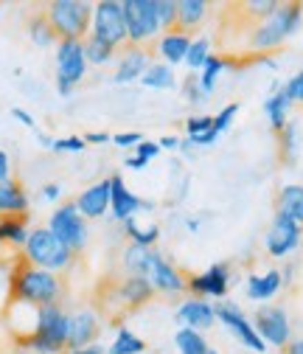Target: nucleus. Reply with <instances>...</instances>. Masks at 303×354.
<instances>
[{
  "label": "nucleus",
  "instance_id": "45",
  "mask_svg": "<svg viewBox=\"0 0 303 354\" xmlns=\"http://www.w3.org/2000/svg\"><path fill=\"white\" fill-rule=\"evenodd\" d=\"M284 93L289 96L292 104H300L303 107V71H297L295 76H289L284 82Z\"/></svg>",
  "mask_w": 303,
  "mask_h": 354
},
{
  "label": "nucleus",
  "instance_id": "37",
  "mask_svg": "<svg viewBox=\"0 0 303 354\" xmlns=\"http://www.w3.org/2000/svg\"><path fill=\"white\" fill-rule=\"evenodd\" d=\"M225 68H228V59L213 54V57L205 62V68L197 73V76H199V87L205 91V96H211V93L216 91V84H219V76L225 73Z\"/></svg>",
  "mask_w": 303,
  "mask_h": 354
},
{
  "label": "nucleus",
  "instance_id": "57",
  "mask_svg": "<svg viewBox=\"0 0 303 354\" xmlns=\"http://www.w3.org/2000/svg\"><path fill=\"white\" fill-rule=\"evenodd\" d=\"M211 354H219V351H213V348H211Z\"/></svg>",
  "mask_w": 303,
  "mask_h": 354
},
{
  "label": "nucleus",
  "instance_id": "8",
  "mask_svg": "<svg viewBox=\"0 0 303 354\" xmlns=\"http://www.w3.org/2000/svg\"><path fill=\"white\" fill-rule=\"evenodd\" d=\"M48 228H51L76 256H79L84 248H88V242H90V225H88V219L79 214V208H76L73 200H68V203H62V205H57V208L51 211Z\"/></svg>",
  "mask_w": 303,
  "mask_h": 354
},
{
  "label": "nucleus",
  "instance_id": "25",
  "mask_svg": "<svg viewBox=\"0 0 303 354\" xmlns=\"http://www.w3.org/2000/svg\"><path fill=\"white\" fill-rule=\"evenodd\" d=\"M208 12H211L208 0H177V28L186 34L197 31L205 23Z\"/></svg>",
  "mask_w": 303,
  "mask_h": 354
},
{
  "label": "nucleus",
  "instance_id": "18",
  "mask_svg": "<svg viewBox=\"0 0 303 354\" xmlns=\"http://www.w3.org/2000/svg\"><path fill=\"white\" fill-rule=\"evenodd\" d=\"M99 332H101V318L96 309L81 306L76 313H70V337H68V351L70 348H84L99 343Z\"/></svg>",
  "mask_w": 303,
  "mask_h": 354
},
{
  "label": "nucleus",
  "instance_id": "32",
  "mask_svg": "<svg viewBox=\"0 0 303 354\" xmlns=\"http://www.w3.org/2000/svg\"><path fill=\"white\" fill-rule=\"evenodd\" d=\"M278 6H281V0H244V3H239L236 9L242 15V20H247L250 26H255V23L270 20L278 12Z\"/></svg>",
  "mask_w": 303,
  "mask_h": 354
},
{
  "label": "nucleus",
  "instance_id": "53",
  "mask_svg": "<svg viewBox=\"0 0 303 354\" xmlns=\"http://www.w3.org/2000/svg\"><path fill=\"white\" fill-rule=\"evenodd\" d=\"M68 354H107V346L93 343V346H84V348H70Z\"/></svg>",
  "mask_w": 303,
  "mask_h": 354
},
{
  "label": "nucleus",
  "instance_id": "46",
  "mask_svg": "<svg viewBox=\"0 0 303 354\" xmlns=\"http://www.w3.org/2000/svg\"><path fill=\"white\" fill-rule=\"evenodd\" d=\"M160 152H163V149H160V144H157V141H146V138L133 149V155H138V158H141V160H146V163H152Z\"/></svg>",
  "mask_w": 303,
  "mask_h": 354
},
{
  "label": "nucleus",
  "instance_id": "30",
  "mask_svg": "<svg viewBox=\"0 0 303 354\" xmlns=\"http://www.w3.org/2000/svg\"><path fill=\"white\" fill-rule=\"evenodd\" d=\"M144 87H149V91H175L177 87V76H175V68H168L166 62H152L149 71L144 73L141 79Z\"/></svg>",
  "mask_w": 303,
  "mask_h": 354
},
{
  "label": "nucleus",
  "instance_id": "52",
  "mask_svg": "<svg viewBox=\"0 0 303 354\" xmlns=\"http://www.w3.org/2000/svg\"><path fill=\"white\" fill-rule=\"evenodd\" d=\"M157 144H160V149H168V152H180V144H183V141H180L177 136H163Z\"/></svg>",
  "mask_w": 303,
  "mask_h": 354
},
{
  "label": "nucleus",
  "instance_id": "43",
  "mask_svg": "<svg viewBox=\"0 0 303 354\" xmlns=\"http://www.w3.org/2000/svg\"><path fill=\"white\" fill-rule=\"evenodd\" d=\"M183 96H186L188 104H205V102H208L205 91L199 87V76H197V73H188V76H186V82H183Z\"/></svg>",
  "mask_w": 303,
  "mask_h": 354
},
{
  "label": "nucleus",
  "instance_id": "7",
  "mask_svg": "<svg viewBox=\"0 0 303 354\" xmlns=\"http://www.w3.org/2000/svg\"><path fill=\"white\" fill-rule=\"evenodd\" d=\"M90 65L84 57V42L81 39H59L57 46V93L62 99L73 96V91L84 82Z\"/></svg>",
  "mask_w": 303,
  "mask_h": 354
},
{
  "label": "nucleus",
  "instance_id": "17",
  "mask_svg": "<svg viewBox=\"0 0 303 354\" xmlns=\"http://www.w3.org/2000/svg\"><path fill=\"white\" fill-rule=\"evenodd\" d=\"M110 200H113V183H110V177H101V180L90 183L88 189H81L73 203L79 214L90 223V219H101L110 211Z\"/></svg>",
  "mask_w": 303,
  "mask_h": 354
},
{
  "label": "nucleus",
  "instance_id": "11",
  "mask_svg": "<svg viewBox=\"0 0 303 354\" xmlns=\"http://www.w3.org/2000/svg\"><path fill=\"white\" fill-rule=\"evenodd\" d=\"M213 306H216V321H219L244 348H250V351H255V354H267L270 346H267L262 337H258L253 321L242 313V306H236L233 301H216Z\"/></svg>",
  "mask_w": 303,
  "mask_h": 354
},
{
  "label": "nucleus",
  "instance_id": "55",
  "mask_svg": "<svg viewBox=\"0 0 303 354\" xmlns=\"http://www.w3.org/2000/svg\"><path fill=\"white\" fill-rule=\"evenodd\" d=\"M284 354H303V337H292L289 346L284 348Z\"/></svg>",
  "mask_w": 303,
  "mask_h": 354
},
{
  "label": "nucleus",
  "instance_id": "2",
  "mask_svg": "<svg viewBox=\"0 0 303 354\" xmlns=\"http://www.w3.org/2000/svg\"><path fill=\"white\" fill-rule=\"evenodd\" d=\"M300 26H303V3H281L270 20L250 26L247 48L253 54L267 57L270 51H278L289 37H295Z\"/></svg>",
  "mask_w": 303,
  "mask_h": 354
},
{
  "label": "nucleus",
  "instance_id": "23",
  "mask_svg": "<svg viewBox=\"0 0 303 354\" xmlns=\"http://www.w3.org/2000/svg\"><path fill=\"white\" fill-rule=\"evenodd\" d=\"M281 287H284V279H281L278 268H273L267 273H250L244 281V292L250 301H270L281 292Z\"/></svg>",
  "mask_w": 303,
  "mask_h": 354
},
{
  "label": "nucleus",
  "instance_id": "44",
  "mask_svg": "<svg viewBox=\"0 0 303 354\" xmlns=\"http://www.w3.org/2000/svg\"><path fill=\"white\" fill-rule=\"evenodd\" d=\"M88 149V141L84 136H65V138H54L51 141V152H84Z\"/></svg>",
  "mask_w": 303,
  "mask_h": 354
},
{
  "label": "nucleus",
  "instance_id": "1",
  "mask_svg": "<svg viewBox=\"0 0 303 354\" xmlns=\"http://www.w3.org/2000/svg\"><path fill=\"white\" fill-rule=\"evenodd\" d=\"M65 295L62 276L42 270L28 264L23 256L14 259V270H12V301L28 304V306H51L59 304Z\"/></svg>",
  "mask_w": 303,
  "mask_h": 354
},
{
  "label": "nucleus",
  "instance_id": "14",
  "mask_svg": "<svg viewBox=\"0 0 303 354\" xmlns=\"http://www.w3.org/2000/svg\"><path fill=\"white\" fill-rule=\"evenodd\" d=\"M228 290H231V268L225 261H216V264H211L208 270L188 276V292L194 298H205V301L216 298V301H222L228 295Z\"/></svg>",
  "mask_w": 303,
  "mask_h": 354
},
{
  "label": "nucleus",
  "instance_id": "42",
  "mask_svg": "<svg viewBox=\"0 0 303 354\" xmlns=\"http://www.w3.org/2000/svg\"><path fill=\"white\" fill-rule=\"evenodd\" d=\"M208 132H213V115L199 113V115H191L186 121V136L188 138H199V136H208Z\"/></svg>",
  "mask_w": 303,
  "mask_h": 354
},
{
  "label": "nucleus",
  "instance_id": "34",
  "mask_svg": "<svg viewBox=\"0 0 303 354\" xmlns=\"http://www.w3.org/2000/svg\"><path fill=\"white\" fill-rule=\"evenodd\" d=\"M28 39L34 42L37 48H51V46H59V37L54 34V28H51V23L46 20V15H34L31 20H28Z\"/></svg>",
  "mask_w": 303,
  "mask_h": 354
},
{
  "label": "nucleus",
  "instance_id": "27",
  "mask_svg": "<svg viewBox=\"0 0 303 354\" xmlns=\"http://www.w3.org/2000/svg\"><path fill=\"white\" fill-rule=\"evenodd\" d=\"M152 250L155 248H138V245H126L121 253V270L124 276H149V264H152Z\"/></svg>",
  "mask_w": 303,
  "mask_h": 354
},
{
  "label": "nucleus",
  "instance_id": "19",
  "mask_svg": "<svg viewBox=\"0 0 303 354\" xmlns=\"http://www.w3.org/2000/svg\"><path fill=\"white\" fill-rule=\"evenodd\" d=\"M175 321L183 329H197V332H208L216 324V306L205 298H186L177 309H175Z\"/></svg>",
  "mask_w": 303,
  "mask_h": 354
},
{
  "label": "nucleus",
  "instance_id": "21",
  "mask_svg": "<svg viewBox=\"0 0 303 354\" xmlns=\"http://www.w3.org/2000/svg\"><path fill=\"white\" fill-rule=\"evenodd\" d=\"M191 42H194L191 34H186L180 28H171V31H163L160 34V39L155 42V51H157L160 62H166L168 68H177V65H186Z\"/></svg>",
  "mask_w": 303,
  "mask_h": 354
},
{
  "label": "nucleus",
  "instance_id": "33",
  "mask_svg": "<svg viewBox=\"0 0 303 354\" xmlns=\"http://www.w3.org/2000/svg\"><path fill=\"white\" fill-rule=\"evenodd\" d=\"M84 57H88L90 68H104V65H113L118 59V48L107 46V42H101L96 37H88L84 39Z\"/></svg>",
  "mask_w": 303,
  "mask_h": 354
},
{
  "label": "nucleus",
  "instance_id": "22",
  "mask_svg": "<svg viewBox=\"0 0 303 354\" xmlns=\"http://www.w3.org/2000/svg\"><path fill=\"white\" fill-rule=\"evenodd\" d=\"M28 208L31 197L17 177L0 183V216H28Z\"/></svg>",
  "mask_w": 303,
  "mask_h": 354
},
{
  "label": "nucleus",
  "instance_id": "49",
  "mask_svg": "<svg viewBox=\"0 0 303 354\" xmlns=\"http://www.w3.org/2000/svg\"><path fill=\"white\" fill-rule=\"evenodd\" d=\"M12 180V158L6 149H0V183Z\"/></svg>",
  "mask_w": 303,
  "mask_h": 354
},
{
  "label": "nucleus",
  "instance_id": "12",
  "mask_svg": "<svg viewBox=\"0 0 303 354\" xmlns=\"http://www.w3.org/2000/svg\"><path fill=\"white\" fill-rule=\"evenodd\" d=\"M300 239H303V225H297L295 219H289L286 214L275 211L273 223L264 234V250L273 259H289L300 248Z\"/></svg>",
  "mask_w": 303,
  "mask_h": 354
},
{
  "label": "nucleus",
  "instance_id": "50",
  "mask_svg": "<svg viewBox=\"0 0 303 354\" xmlns=\"http://www.w3.org/2000/svg\"><path fill=\"white\" fill-rule=\"evenodd\" d=\"M12 118H17L23 127H28V129H37V121H34V115L26 110V107H12Z\"/></svg>",
  "mask_w": 303,
  "mask_h": 354
},
{
  "label": "nucleus",
  "instance_id": "20",
  "mask_svg": "<svg viewBox=\"0 0 303 354\" xmlns=\"http://www.w3.org/2000/svg\"><path fill=\"white\" fill-rule=\"evenodd\" d=\"M155 295V287L149 279L144 276H121L118 284L113 287V298L124 306V309H138L144 304H149Z\"/></svg>",
  "mask_w": 303,
  "mask_h": 354
},
{
  "label": "nucleus",
  "instance_id": "13",
  "mask_svg": "<svg viewBox=\"0 0 303 354\" xmlns=\"http://www.w3.org/2000/svg\"><path fill=\"white\" fill-rule=\"evenodd\" d=\"M155 287V292L163 295H183L188 292V276L177 268L175 261H168L157 248L152 250V264H149V276H146Z\"/></svg>",
  "mask_w": 303,
  "mask_h": 354
},
{
  "label": "nucleus",
  "instance_id": "41",
  "mask_svg": "<svg viewBox=\"0 0 303 354\" xmlns=\"http://www.w3.org/2000/svg\"><path fill=\"white\" fill-rule=\"evenodd\" d=\"M236 115H239V104H236V102L225 104L219 113H216V115H213V132H216V136H222V132H228V129L233 127Z\"/></svg>",
  "mask_w": 303,
  "mask_h": 354
},
{
  "label": "nucleus",
  "instance_id": "16",
  "mask_svg": "<svg viewBox=\"0 0 303 354\" xmlns=\"http://www.w3.org/2000/svg\"><path fill=\"white\" fill-rule=\"evenodd\" d=\"M152 62H155V59H152V51H149V48L126 46L124 54L115 59L113 82H115V84H133V82H141Z\"/></svg>",
  "mask_w": 303,
  "mask_h": 354
},
{
  "label": "nucleus",
  "instance_id": "39",
  "mask_svg": "<svg viewBox=\"0 0 303 354\" xmlns=\"http://www.w3.org/2000/svg\"><path fill=\"white\" fill-rule=\"evenodd\" d=\"M12 270H14V259H6L0 253V315H6L12 304Z\"/></svg>",
  "mask_w": 303,
  "mask_h": 354
},
{
  "label": "nucleus",
  "instance_id": "26",
  "mask_svg": "<svg viewBox=\"0 0 303 354\" xmlns=\"http://www.w3.org/2000/svg\"><path fill=\"white\" fill-rule=\"evenodd\" d=\"M275 211L286 214L289 219H295L297 225H303V186L300 183L281 186V192L275 197Z\"/></svg>",
  "mask_w": 303,
  "mask_h": 354
},
{
  "label": "nucleus",
  "instance_id": "3",
  "mask_svg": "<svg viewBox=\"0 0 303 354\" xmlns=\"http://www.w3.org/2000/svg\"><path fill=\"white\" fill-rule=\"evenodd\" d=\"M68 337H70V313H65L62 304H51L37 309L34 332L17 340V346H23L31 354H62L68 351Z\"/></svg>",
  "mask_w": 303,
  "mask_h": 354
},
{
  "label": "nucleus",
  "instance_id": "47",
  "mask_svg": "<svg viewBox=\"0 0 303 354\" xmlns=\"http://www.w3.org/2000/svg\"><path fill=\"white\" fill-rule=\"evenodd\" d=\"M144 141V136H141V132H115V136H113V144L115 147H121V149H135L138 144Z\"/></svg>",
  "mask_w": 303,
  "mask_h": 354
},
{
  "label": "nucleus",
  "instance_id": "54",
  "mask_svg": "<svg viewBox=\"0 0 303 354\" xmlns=\"http://www.w3.org/2000/svg\"><path fill=\"white\" fill-rule=\"evenodd\" d=\"M124 166H126V169H133V171H144V169H146L149 163H146V160H141L138 155H126V160H124Z\"/></svg>",
  "mask_w": 303,
  "mask_h": 354
},
{
  "label": "nucleus",
  "instance_id": "4",
  "mask_svg": "<svg viewBox=\"0 0 303 354\" xmlns=\"http://www.w3.org/2000/svg\"><path fill=\"white\" fill-rule=\"evenodd\" d=\"M23 259L34 268L42 270H51L57 276L68 273L73 264H76V253L46 225V228H31L26 248H23Z\"/></svg>",
  "mask_w": 303,
  "mask_h": 354
},
{
  "label": "nucleus",
  "instance_id": "9",
  "mask_svg": "<svg viewBox=\"0 0 303 354\" xmlns=\"http://www.w3.org/2000/svg\"><path fill=\"white\" fill-rule=\"evenodd\" d=\"M90 37L107 42V46H113V48H126L129 46L121 0H99V3H93Z\"/></svg>",
  "mask_w": 303,
  "mask_h": 354
},
{
  "label": "nucleus",
  "instance_id": "38",
  "mask_svg": "<svg viewBox=\"0 0 303 354\" xmlns=\"http://www.w3.org/2000/svg\"><path fill=\"white\" fill-rule=\"evenodd\" d=\"M211 57H213V54H211V39H208L205 34H202V37H194L191 48H188V57H186V68H188L191 73H199Z\"/></svg>",
  "mask_w": 303,
  "mask_h": 354
},
{
  "label": "nucleus",
  "instance_id": "6",
  "mask_svg": "<svg viewBox=\"0 0 303 354\" xmlns=\"http://www.w3.org/2000/svg\"><path fill=\"white\" fill-rule=\"evenodd\" d=\"M129 46L149 48V42L160 39L163 28L157 20V0H121Z\"/></svg>",
  "mask_w": 303,
  "mask_h": 354
},
{
  "label": "nucleus",
  "instance_id": "29",
  "mask_svg": "<svg viewBox=\"0 0 303 354\" xmlns=\"http://www.w3.org/2000/svg\"><path fill=\"white\" fill-rule=\"evenodd\" d=\"M278 144H281V158H284V163H295L297 160V155H300V149H303V129H300V121L297 118H292L281 132H278Z\"/></svg>",
  "mask_w": 303,
  "mask_h": 354
},
{
  "label": "nucleus",
  "instance_id": "40",
  "mask_svg": "<svg viewBox=\"0 0 303 354\" xmlns=\"http://www.w3.org/2000/svg\"><path fill=\"white\" fill-rule=\"evenodd\" d=\"M157 20L163 31L177 28V0H157Z\"/></svg>",
  "mask_w": 303,
  "mask_h": 354
},
{
  "label": "nucleus",
  "instance_id": "24",
  "mask_svg": "<svg viewBox=\"0 0 303 354\" xmlns=\"http://www.w3.org/2000/svg\"><path fill=\"white\" fill-rule=\"evenodd\" d=\"M292 102L289 96L284 93V84H275L273 87V93L264 99V113H267V121L273 127V132H281L289 121H292Z\"/></svg>",
  "mask_w": 303,
  "mask_h": 354
},
{
  "label": "nucleus",
  "instance_id": "56",
  "mask_svg": "<svg viewBox=\"0 0 303 354\" xmlns=\"http://www.w3.org/2000/svg\"><path fill=\"white\" fill-rule=\"evenodd\" d=\"M199 225H202V219H199V216H186V228H188V234H197Z\"/></svg>",
  "mask_w": 303,
  "mask_h": 354
},
{
  "label": "nucleus",
  "instance_id": "10",
  "mask_svg": "<svg viewBox=\"0 0 303 354\" xmlns=\"http://www.w3.org/2000/svg\"><path fill=\"white\" fill-rule=\"evenodd\" d=\"M253 326L267 346L286 348L289 340H292V321H289V313L281 304H262L258 306L255 315H253Z\"/></svg>",
  "mask_w": 303,
  "mask_h": 354
},
{
  "label": "nucleus",
  "instance_id": "51",
  "mask_svg": "<svg viewBox=\"0 0 303 354\" xmlns=\"http://www.w3.org/2000/svg\"><path fill=\"white\" fill-rule=\"evenodd\" d=\"M84 141H88V147H90V144H110V141H113V136H110V132L96 129V132H88V136H84Z\"/></svg>",
  "mask_w": 303,
  "mask_h": 354
},
{
  "label": "nucleus",
  "instance_id": "31",
  "mask_svg": "<svg viewBox=\"0 0 303 354\" xmlns=\"http://www.w3.org/2000/svg\"><path fill=\"white\" fill-rule=\"evenodd\" d=\"M124 234L129 239V245H138V248H155L160 242V225H138V216L126 219L124 223Z\"/></svg>",
  "mask_w": 303,
  "mask_h": 354
},
{
  "label": "nucleus",
  "instance_id": "48",
  "mask_svg": "<svg viewBox=\"0 0 303 354\" xmlns=\"http://www.w3.org/2000/svg\"><path fill=\"white\" fill-rule=\"evenodd\" d=\"M39 200H46V203L62 200V186H59V183H46V186L39 189Z\"/></svg>",
  "mask_w": 303,
  "mask_h": 354
},
{
  "label": "nucleus",
  "instance_id": "15",
  "mask_svg": "<svg viewBox=\"0 0 303 354\" xmlns=\"http://www.w3.org/2000/svg\"><path fill=\"white\" fill-rule=\"evenodd\" d=\"M110 183H113V200H110V214H113V219L115 223H126V219H133V216H138L141 211H146V208H155V203H149V200H141L133 189H129L126 183H124V177L121 174H110Z\"/></svg>",
  "mask_w": 303,
  "mask_h": 354
},
{
  "label": "nucleus",
  "instance_id": "35",
  "mask_svg": "<svg viewBox=\"0 0 303 354\" xmlns=\"http://www.w3.org/2000/svg\"><path fill=\"white\" fill-rule=\"evenodd\" d=\"M146 351V340L138 337L133 329L121 326L113 337V343L107 346V354H144Z\"/></svg>",
  "mask_w": 303,
  "mask_h": 354
},
{
  "label": "nucleus",
  "instance_id": "28",
  "mask_svg": "<svg viewBox=\"0 0 303 354\" xmlns=\"http://www.w3.org/2000/svg\"><path fill=\"white\" fill-rule=\"evenodd\" d=\"M28 216H0V245L3 248H26V239L31 234Z\"/></svg>",
  "mask_w": 303,
  "mask_h": 354
},
{
  "label": "nucleus",
  "instance_id": "36",
  "mask_svg": "<svg viewBox=\"0 0 303 354\" xmlns=\"http://www.w3.org/2000/svg\"><path fill=\"white\" fill-rule=\"evenodd\" d=\"M175 346H177V354H211V346L205 340L202 332L197 329H177L175 332Z\"/></svg>",
  "mask_w": 303,
  "mask_h": 354
},
{
  "label": "nucleus",
  "instance_id": "5",
  "mask_svg": "<svg viewBox=\"0 0 303 354\" xmlns=\"http://www.w3.org/2000/svg\"><path fill=\"white\" fill-rule=\"evenodd\" d=\"M46 20L51 23L54 34L59 39H88L90 23H93V3L88 0H51L42 9Z\"/></svg>",
  "mask_w": 303,
  "mask_h": 354
}]
</instances>
